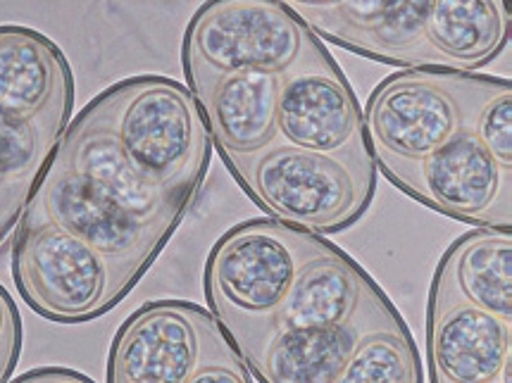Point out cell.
<instances>
[{"mask_svg":"<svg viewBox=\"0 0 512 383\" xmlns=\"http://www.w3.org/2000/svg\"><path fill=\"white\" fill-rule=\"evenodd\" d=\"M508 86L510 79L441 67H408L386 77L362 112L377 172L398 186L417 162L472 127L486 100Z\"/></svg>","mask_w":512,"mask_h":383,"instance_id":"4","label":"cell"},{"mask_svg":"<svg viewBox=\"0 0 512 383\" xmlns=\"http://www.w3.org/2000/svg\"><path fill=\"white\" fill-rule=\"evenodd\" d=\"M422 362L405 326L374 329L360 338L339 383H403L422 381Z\"/></svg>","mask_w":512,"mask_h":383,"instance_id":"20","label":"cell"},{"mask_svg":"<svg viewBox=\"0 0 512 383\" xmlns=\"http://www.w3.org/2000/svg\"><path fill=\"white\" fill-rule=\"evenodd\" d=\"M279 141L377 169L358 98L329 53L279 79Z\"/></svg>","mask_w":512,"mask_h":383,"instance_id":"9","label":"cell"},{"mask_svg":"<svg viewBox=\"0 0 512 383\" xmlns=\"http://www.w3.org/2000/svg\"><path fill=\"white\" fill-rule=\"evenodd\" d=\"M510 41V0H434L427 43L436 67L455 72L482 69Z\"/></svg>","mask_w":512,"mask_h":383,"instance_id":"18","label":"cell"},{"mask_svg":"<svg viewBox=\"0 0 512 383\" xmlns=\"http://www.w3.org/2000/svg\"><path fill=\"white\" fill-rule=\"evenodd\" d=\"M22 350V319L10 293L0 286V381L12 379Z\"/></svg>","mask_w":512,"mask_h":383,"instance_id":"22","label":"cell"},{"mask_svg":"<svg viewBox=\"0 0 512 383\" xmlns=\"http://www.w3.org/2000/svg\"><path fill=\"white\" fill-rule=\"evenodd\" d=\"M398 326L403 319L382 293L343 324L274 334L251 372L267 383H339L362 336Z\"/></svg>","mask_w":512,"mask_h":383,"instance_id":"15","label":"cell"},{"mask_svg":"<svg viewBox=\"0 0 512 383\" xmlns=\"http://www.w3.org/2000/svg\"><path fill=\"white\" fill-rule=\"evenodd\" d=\"M472 129L493 160L512 169V86L486 100L474 117Z\"/></svg>","mask_w":512,"mask_h":383,"instance_id":"21","label":"cell"},{"mask_svg":"<svg viewBox=\"0 0 512 383\" xmlns=\"http://www.w3.org/2000/svg\"><path fill=\"white\" fill-rule=\"evenodd\" d=\"M329 243L282 219H248L215 243L205 262V298L248 369L274 334L279 310L305 262Z\"/></svg>","mask_w":512,"mask_h":383,"instance_id":"2","label":"cell"},{"mask_svg":"<svg viewBox=\"0 0 512 383\" xmlns=\"http://www.w3.org/2000/svg\"><path fill=\"white\" fill-rule=\"evenodd\" d=\"M17 381H91L89 376L74 372V369H65V367H39V369H29L22 376H17Z\"/></svg>","mask_w":512,"mask_h":383,"instance_id":"23","label":"cell"},{"mask_svg":"<svg viewBox=\"0 0 512 383\" xmlns=\"http://www.w3.org/2000/svg\"><path fill=\"white\" fill-rule=\"evenodd\" d=\"M105 376L112 383L255 381L215 315L186 300L136 310L115 334Z\"/></svg>","mask_w":512,"mask_h":383,"instance_id":"5","label":"cell"},{"mask_svg":"<svg viewBox=\"0 0 512 383\" xmlns=\"http://www.w3.org/2000/svg\"><path fill=\"white\" fill-rule=\"evenodd\" d=\"M67 124H22L0 117V212L20 219Z\"/></svg>","mask_w":512,"mask_h":383,"instance_id":"19","label":"cell"},{"mask_svg":"<svg viewBox=\"0 0 512 383\" xmlns=\"http://www.w3.org/2000/svg\"><path fill=\"white\" fill-rule=\"evenodd\" d=\"M427 355L436 383H510L512 319L470 303L429 310Z\"/></svg>","mask_w":512,"mask_h":383,"instance_id":"14","label":"cell"},{"mask_svg":"<svg viewBox=\"0 0 512 383\" xmlns=\"http://www.w3.org/2000/svg\"><path fill=\"white\" fill-rule=\"evenodd\" d=\"M398 188L465 224L491 229L512 224V169L493 160L472 127L417 162Z\"/></svg>","mask_w":512,"mask_h":383,"instance_id":"10","label":"cell"},{"mask_svg":"<svg viewBox=\"0 0 512 383\" xmlns=\"http://www.w3.org/2000/svg\"><path fill=\"white\" fill-rule=\"evenodd\" d=\"M222 160L239 162L279 141V79L267 72H210L184 67Z\"/></svg>","mask_w":512,"mask_h":383,"instance_id":"11","label":"cell"},{"mask_svg":"<svg viewBox=\"0 0 512 383\" xmlns=\"http://www.w3.org/2000/svg\"><path fill=\"white\" fill-rule=\"evenodd\" d=\"M227 167L262 210L310 234L346 231L365 215L377 191V169L284 141Z\"/></svg>","mask_w":512,"mask_h":383,"instance_id":"6","label":"cell"},{"mask_svg":"<svg viewBox=\"0 0 512 383\" xmlns=\"http://www.w3.org/2000/svg\"><path fill=\"white\" fill-rule=\"evenodd\" d=\"M434 0H341L305 24L320 39L398 67H436L427 43Z\"/></svg>","mask_w":512,"mask_h":383,"instance_id":"12","label":"cell"},{"mask_svg":"<svg viewBox=\"0 0 512 383\" xmlns=\"http://www.w3.org/2000/svg\"><path fill=\"white\" fill-rule=\"evenodd\" d=\"M15 222H17V219H12L10 215H5V212H0V241H3L5 234H8L12 226H15Z\"/></svg>","mask_w":512,"mask_h":383,"instance_id":"25","label":"cell"},{"mask_svg":"<svg viewBox=\"0 0 512 383\" xmlns=\"http://www.w3.org/2000/svg\"><path fill=\"white\" fill-rule=\"evenodd\" d=\"M89 108L141 177L165 191L196 196L210 165L212 138L191 89L146 74L98 93Z\"/></svg>","mask_w":512,"mask_h":383,"instance_id":"3","label":"cell"},{"mask_svg":"<svg viewBox=\"0 0 512 383\" xmlns=\"http://www.w3.org/2000/svg\"><path fill=\"white\" fill-rule=\"evenodd\" d=\"M455 303L512 319V236L510 229H482L460 236L436 267L429 310Z\"/></svg>","mask_w":512,"mask_h":383,"instance_id":"16","label":"cell"},{"mask_svg":"<svg viewBox=\"0 0 512 383\" xmlns=\"http://www.w3.org/2000/svg\"><path fill=\"white\" fill-rule=\"evenodd\" d=\"M12 274L31 310L58 324L91 322L127 295L101 250L43 219L22 217Z\"/></svg>","mask_w":512,"mask_h":383,"instance_id":"8","label":"cell"},{"mask_svg":"<svg viewBox=\"0 0 512 383\" xmlns=\"http://www.w3.org/2000/svg\"><path fill=\"white\" fill-rule=\"evenodd\" d=\"M74 77L65 53L39 31L0 27V117L70 124Z\"/></svg>","mask_w":512,"mask_h":383,"instance_id":"13","label":"cell"},{"mask_svg":"<svg viewBox=\"0 0 512 383\" xmlns=\"http://www.w3.org/2000/svg\"><path fill=\"white\" fill-rule=\"evenodd\" d=\"M379 295V286L362 272L358 262L329 243L298 272L296 284L274 322V334L343 324Z\"/></svg>","mask_w":512,"mask_h":383,"instance_id":"17","label":"cell"},{"mask_svg":"<svg viewBox=\"0 0 512 383\" xmlns=\"http://www.w3.org/2000/svg\"><path fill=\"white\" fill-rule=\"evenodd\" d=\"M189 196L141 177L89 105L65 129L24 217L53 222L101 250L131 291L174 234Z\"/></svg>","mask_w":512,"mask_h":383,"instance_id":"1","label":"cell"},{"mask_svg":"<svg viewBox=\"0 0 512 383\" xmlns=\"http://www.w3.org/2000/svg\"><path fill=\"white\" fill-rule=\"evenodd\" d=\"M279 3H284L298 20L308 22L315 15H322V12L336 8L341 0H279Z\"/></svg>","mask_w":512,"mask_h":383,"instance_id":"24","label":"cell"},{"mask_svg":"<svg viewBox=\"0 0 512 383\" xmlns=\"http://www.w3.org/2000/svg\"><path fill=\"white\" fill-rule=\"evenodd\" d=\"M324 53L315 31L279 0H208L191 17L181 46L184 67L277 77Z\"/></svg>","mask_w":512,"mask_h":383,"instance_id":"7","label":"cell"}]
</instances>
